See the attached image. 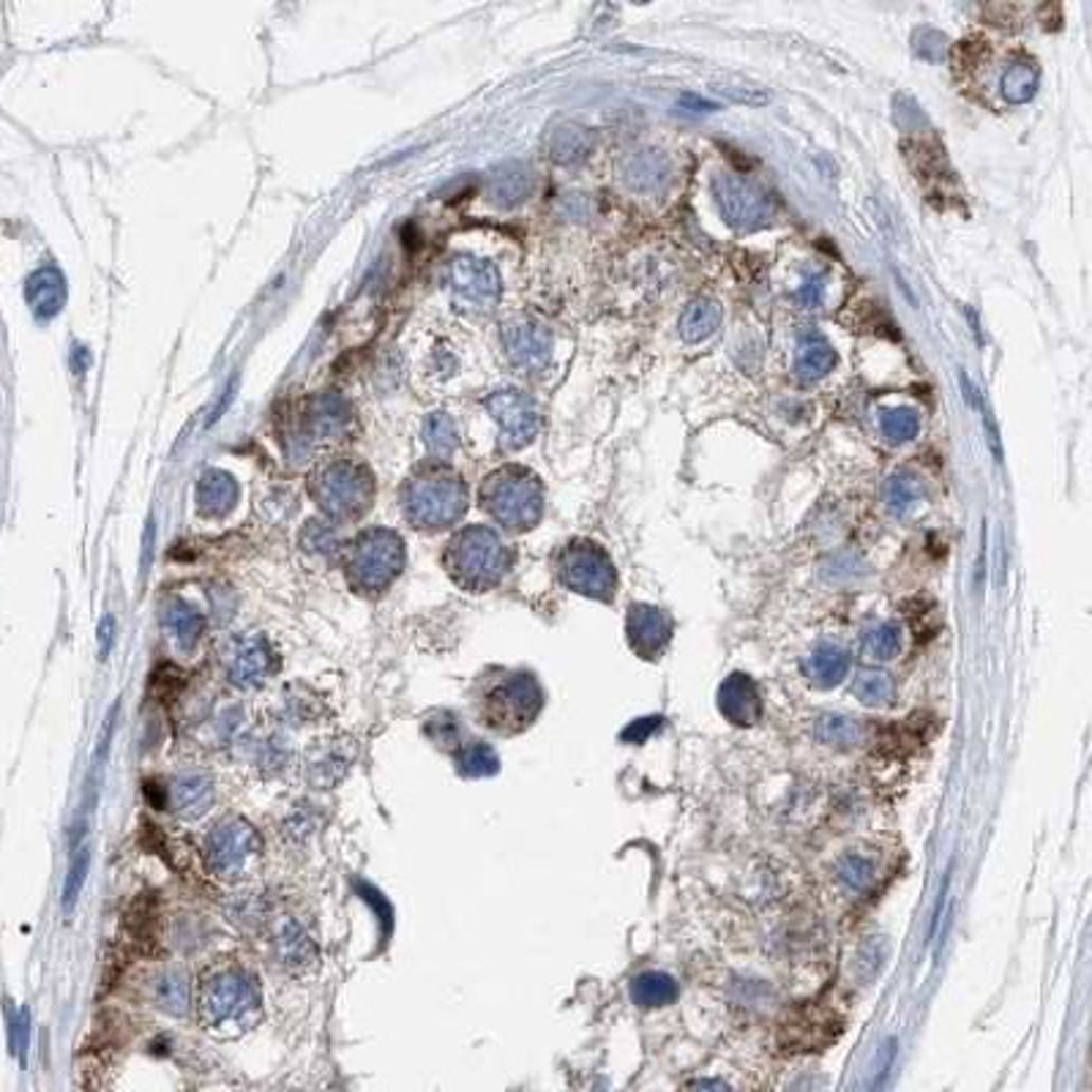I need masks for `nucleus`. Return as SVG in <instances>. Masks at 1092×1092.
Instances as JSON below:
<instances>
[{
  "label": "nucleus",
  "mask_w": 1092,
  "mask_h": 1092,
  "mask_svg": "<svg viewBox=\"0 0 1092 1092\" xmlns=\"http://www.w3.org/2000/svg\"><path fill=\"white\" fill-rule=\"evenodd\" d=\"M273 945H276L279 962L285 964L287 970H304L306 964L315 962V945L301 931V926L292 924V920L279 924L276 934H273Z\"/></svg>",
  "instance_id": "21"
},
{
  "label": "nucleus",
  "mask_w": 1092,
  "mask_h": 1092,
  "mask_svg": "<svg viewBox=\"0 0 1092 1092\" xmlns=\"http://www.w3.org/2000/svg\"><path fill=\"white\" fill-rule=\"evenodd\" d=\"M901 647V631L896 623L879 621L863 631V654L874 661H891Z\"/></svg>",
  "instance_id": "31"
},
{
  "label": "nucleus",
  "mask_w": 1092,
  "mask_h": 1092,
  "mask_svg": "<svg viewBox=\"0 0 1092 1092\" xmlns=\"http://www.w3.org/2000/svg\"><path fill=\"white\" fill-rule=\"evenodd\" d=\"M550 150L560 164L583 162L590 150V137L579 126H562L552 135Z\"/></svg>",
  "instance_id": "36"
},
{
  "label": "nucleus",
  "mask_w": 1092,
  "mask_h": 1092,
  "mask_svg": "<svg viewBox=\"0 0 1092 1092\" xmlns=\"http://www.w3.org/2000/svg\"><path fill=\"white\" fill-rule=\"evenodd\" d=\"M631 1000L645 1010L664 1008L678 1000V983L666 972H642L631 983Z\"/></svg>",
  "instance_id": "23"
},
{
  "label": "nucleus",
  "mask_w": 1092,
  "mask_h": 1092,
  "mask_svg": "<svg viewBox=\"0 0 1092 1092\" xmlns=\"http://www.w3.org/2000/svg\"><path fill=\"white\" fill-rule=\"evenodd\" d=\"M505 350H508V358L517 366L522 369H538L547 363L550 358V337L547 330H541L538 325H511L505 330Z\"/></svg>",
  "instance_id": "17"
},
{
  "label": "nucleus",
  "mask_w": 1092,
  "mask_h": 1092,
  "mask_svg": "<svg viewBox=\"0 0 1092 1092\" xmlns=\"http://www.w3.org/2000/svg\"><path fill=\"white\" fill-rule=\"evenodd\" d=\"M713 197H716L724 219L735 230H744V233L763 230L770 221V216H773L768 195L751 181L740 178V175H716L713 178Z\"/></svg>",
  "instance_id": "10"
},
{
  "label": "nucleus",
  "mask_w": 1092,
  "mask_h": 1092,
  "mask_svg": "<svg viewBox=\"0 0 1092 1092\" xmlns=\"http://www.w3.org/2000/svg\"><path fill=\"white\" fill-rule=\"evenodd\" d=\"M716 93L737 104H749V107H763V104L770 102L768 93L759 91V88H749V85H718Z\"/></svg>",
  "instance_id": "42"
},
{
  "label": "nucleus",
  "mask_w": 1092,
  "mask_h": 1092,
  "mask_svg": "<svg viewBox=\"0 0 1092 1092\" xmlns=\"http://www.w3.org/2000/svg\"><path fill=\"white\" fill-rule=\"evenodd\" d=\"M628 645L640 659L654 661L673 640V617L654 604H633L626 617Z\"/></svg>",
  "instance_id": "13"
},
{
  "label": "nucleus",
  "mask_w": 1092,
  "mask_h": 1092,
  "mask_svg": "<svg viewBox=\"0 0 1092 1092\" xmlns=\"http://www.w3.org/2000/svg\"><path fill=\"white\" fill-rule=\"evenodd\" d=\"M489 413L500 424V443L505 448H522L541 429V415H538L536 405L519 391H500V394L491 396Z\"/></svg>",
  "instance_id": "11"
},
{
  "label": "nucleus",
  "mask_w": 1092,
  "mask_h": 1092,
  "mask_svg": "<svg viewBox=\"0 0 1092 1092\" xmlns=\"http://www.w3.org/2000/svg\"><path fill=\"white\" fill-rule=\"evenodd\" d=\"M929 39L931 41H924L920 36H915V52H918L920 58H926V60H939L943 58V44H945L943 33L931 31Z\"/></svg>",
  "instance_id": "45"
},
{
  "label": "nucleus",
  "mask_w": 1092,
  "mask_h": 1092,
  "mask_svg": "<svg viewBox=\"0 0 1092 1092\" xmlns=\"http://www.w3.org/2000/svg\"><path fill=\"white\" fill-rule=\"evenodd\" d=\"M427 434H429V446H432V451L440 453V457L451 453L453 446H457L453 424L448 418H443V415H432V418H429Z\"/></svg>",
  "instance_id": "41"
},
{
  "label": "nucleus",
  "mask_w": 1092,
  "mask_h": 1092,
  "mask_svg": "<svg viewBox=\"0 0 1092 1092\" xmlns=\"http://www.w3.org/2000/svg\"><path fill=\"white\" fill-rule=\"evenodd\" d=\"M834 363H836L834 347H830V342L822 337L820 330L808 328L806 334H801V339H798V347H795V372L801 380H806V382L820 380V377H825L827 372L834 369Z\"/></svg>",
  "instance_id": "18"
},
{
  "label": "nucleus",
  "mask_w": 1092,
  "mask_h": 1092,
  "mask_svg": "<svg viewBox=\"0 0 1092 1092\" xmlns=\"http://www.w3.org/2000/svg\"><path fill=\"white\" fill-rule=\"evenodd\" d=\"M88 866H91V853H88V847H77L72 863H69V872H66V882H64L66 915H69L74 907H77V898H79V893H83L85 877H88Z\"/></svg>",
  "instance_id": "38"
},
{
  "label": "nucleus",
  "mask_w": 1092,
  "mask_h": 1092,
  "mask_svg": "<svg viewBox=\"0 0 1092 1092\" xmlns=\"http://www.w3.org/2000/svg\"><path fill=\"white\" fill-rule=\"evenodd\" d=\"M164 626H167L169 637H173L183 650H189V647H195L197 640H200L202 617L192 607H186L183 602L173 598V602L164 607Z\"/></svg>",
  "instance_id": "24"
},
{
  "label": "nucleus",
  "mask_w": 1092,
  "mask_h": 1092,
  "mask_svg": "<svg viewBox=\"0 0 1092 1092\" xmlns=\"http://www.w3.org/2000/svg\"><path fill=\"white\" fill-rule=\"evenodd\" d=\"M557 576L569 590L588 595L595 602H609L614 595V566L607 552L593 541H571L557 555Z\"/></svg>",
  "instance_id": "7"
},
{
  "label": "nucleus",
  "mask_w": 1092,
  "mask_h": 1092,
  "mask_svg": "<svg viewBox=\"0 0 1092 1092\" xmlns=\"http://www.w3.org/2000/svg\"><path fill=\"white\" fill-rule=\"evenodd\" d=\"M405 562V550L396 533L369 531L358 536L347 557V576L363 593L386 590L396 579Z\"/></svg>",
  "instance_id": "6"
},
{
  "label": "nucleus",
  "mask_w": 1092,
  "mask_h": 1092,
  "mask_svg": "<svg viewBox=\"0 0 1092 1092\" xmlns=\"http://www.w3.org/2000/svg\"><path fill=\"white\" fill-rule=\"evenodd\" d=\"M169 801H173L178 814L195 820V817L205 814L214 803V784L202 773H183L169 787Z\"/></svg>",
  "instance_id": "19"
},
{
  "label": "nucleus",
  "mask_w": 1092,
  "mask_h": 1092,
  "mask_svg": "<svg viewBox=\"0 0 1092 1092\" xmlns=\"http://www.w3.org/2000/svg\"><path fill=\"white\" fill-rule=\"evenodd\" d=\"M531 175L524 167H503L495 173L491 178V197L500 202V205H514V202L524 200L531 195Z\"/></svg>",
  "instance_id": "34"
},
{
  "label": "nucleus",
  "mask_w": 1092,
  "mask_h": 1092,
  "mask_svg": "<svg viewBox=\"0 0 1092 1092\" xmlns=\"http://www.w3.org/2000/svg\"><path fill=\"white\" fill-rule=\"evenodd\" d=\"M498 768V754H495L491 746L484 744V740H467V744H462L460 749H457V770H460L462 776L486 778L495 776Z\"/></svg>",
  "instance_id": "27"
},
{
  "label": "nucleus",
  "mask_w": 1092,
  "mask_h": 1092,
  "mask_svg": "<svg viewBox=\"0 0 1092 1092\" xmlns=\"http://www.w3.org/2000/svg\"><path fill=\"white\" fill-rule=\"evenodd\" d=\"M718 711L735 727H756L763 721V692L751 675L732 673L718 685Z\"/></svg>",
  "instance_id": "14"
},
{
  "label": "nucleus",
  "mask_w": 1092,
  "mask_h": 1092,
  "mask_svg": "<svg viewBox=\"0 0 1092 1092\" xmlns=\"http://www.w3.org/2000/svg\"><path fill=\"white\" fill-rule=\"evenodd\" d=\"M344 770H347V756L339 754L334 746L317 749V754H311L309 759V773L317 784H334L344 776Z\"/></svg>",
  "instance_id": "37"
},
{
  "label": "nucleus",
  "mask_w": 1092,
  "mask_h": 1092,
  "mask_svg": "<svg viewBox=\"0 0 1092 1092\" xmlns=\"http://www.w3.org/2000/svg\"><path fill=\"white\" fill-rule=\"evenodd\" d=\"M853 694L869 708H885L896 697V683L882 669H860L853 678Z\"/></svg>",
  "instance_id": "26"
},
{
  "label": "nucleus",
  "mask_w": 1092,
  "mask_h": 1092,
  "mask_svg": "<svg viewBox=\"0 0 1092 1092\" xmlns=\"http://www.w3.org/2000/svg\"><path fill=\"white\" fill-rule=\"evenodd\" d=\"M481 505L508 531H531L543 514V486L524 467H503L481 486Z\"/></svg>",
  "instance_id": "4"
},
{
  "label": "nucleus",
  "mask_w": 1092,
  "mask_h": 1092,
  "mask_svg": "<svg viewBox=\"0 0 1092 1092\" xmlns=\"http://www.w3.org/2000/svg\"><path fill=\"white\" fill-rule=\"evenodd\" d=\"M825 296V276H811L803 282V287L798 290V301L803 306H817Z\"/></svg>",
  "instance_id": "44"
},
{
  "label": "nucleus",
  "mask_w": 1092,
  "mask_h": 1092,
  "mask_svg": "<svg viewBox=\"0 0 1092 1092\" xmlns=\"http://www.w3.org/2000/svg\"><path fill=\"white\" fill-rule=\"evenodd\" d=\"M814 735L820 744L834 746V749H847V746L858 744L860 740V724L855 721V718L830 713V716L817 718Z\"/></svg>",
  "instance_id": "32"
},
{
  "label": "nucleus",
  "mask_w": 1092,
  "mask_h": 1092,
  "mask_svg": "<svg viewBox=\"0 0 1092 1092\" xmlns=\"http://www.w3.org/2000/svg\"><path fill=\"white\" fill-rule=\"evenodd\" d=\"M401 505L410 522L434 531V527H448L465 514L467 491L462 479L451 472H420L405 486Z\"/></svg>",
  "instance_id": "5"
},
{
  "label": "nucleus",
  "mask_w": 1092,
  "mask_h": 1092,
  "mask_svg": "<svg viewBox=\"0 0 1092 1092\" xmlns=\"http://www.w3.org/2000/svg\"><path fill=\"white\" fill-rule=\"evenodd\" d=\"M721 325V309H718L716 301H708V298H699V301H692L685 306V311L680 315V337L685 342H704L716 334V328Z\"/></svg>",
  "instance_id": "22"
},
{
  "label": "nucleus",
  "mask_w": 1092,
  "mask_h": 1092,
  "mask_svg": "<svg viewBox=\"0 0 1092 1092\" xmlns=\"http://www.w3.org/2000/svg\"><path fill=\"white\" fill-rule=\"evenodd\" d=\"M839 879L849 888V891H866L874 882L872 860L860 858V855H847V858L841 860Z\"/></svg>",
  "instance_id": "39"
},
{
  "label": "nucleus",
  "mask_w": 1092,
  "mask_h": 1092,
  "mask_svg": "<svg viewBox=\"0 0 1092 1092\" xmlns=\"http://www.w3.org/2000/svg\"><path fill=\"white\" fill-rule=\"evenodd\" d=\"M197 1016L216 1038L249 1033L263 1016V995L252 972L238 964L214 967L197 991Z\"/></svg>",
  "instance_id": "1"
},
{
  "label": "nucleus",
  "mask_w": 1092,
  "mask_h": 1092,
  "mask_svg": "<svg viewBox=\"0 0 1092 1092\" xmlns=\"http://www.w3.org/2000/svg\"><path fill=\"white\" fill-rule=\"evenodd\" d=\"M154 1000L167 1014H186L189 1010V978L183 970H162L154 978Z\"/></svg>",
  "instance_id": "25"
},
{
  "label": "nucleus",
  "mask_w": 1092,
  "mask_h": 1092,
  "mask_svg": "<svg viewBox=\"0 0 1092 1092\" xmlns=\"http://www.w3.org/2000/svg\"><path fill=\"white\" fill-rule=\"evenodd\" d=\"M849 673V654L834 642H820L803 659V675L814 688H836Z\"/></svg>",
  "instance_id": "16"
},
{
  "label": "nucleus",
  "mask_w": 1092,
  "mask_h": 1092,
  "mask_svg": "<svg viewBox=\"0 0 1092 1092\" xmlns=\"http://www.w3.org/2000/svg\"><path fill=\"white\" fill-rule=\"evenodd\" d=\"M451 285L465 301L476 306L495 304L500 296V276L495 266L476 257H457L451 263Z\"/></svg>",
  "instance_id": "15"
},
{
  "label": "nucleus",
  "mask_w": 1092,
  "mask_h": 1092,
  "mask_svg": "<svg viewBox=\"0 0 1092 1092\" xmlns=\"http://www.w3.org/2000/svg\"><path fill=\"white\" fill-rule=\"evenodd\" d=\"M225 669L227 678L240 688H257L271 678V673L276 669V659H273V650L266 640L249 633V637H238V640L230 642L225 654Z\"/></svg>",
  "instance_id": "12"
},
{
  "label": "nucleus",
  "mask_w": 1092,
  "mask_h": 1092,
  "mask_svg": "<svg viewBox=\"0 0 1092 1092\" xmlns=\"http://www.w3.org/2000/svg\"><path fill=\"white\" fill-rule=\"evenodd\" d=\"M543 692L531 673L489 666L476 680L472 711L495 735H519L538 718Z\"/></svg>",
  "instance_id": "2"
},
{
  "label": "nucleus",
  "mask_w": 1092,
  "mask_h": 1092,
  "mask_svg": "<svg viewBox=\"0 0 1092 1092\" xmlns=\"http://www.w3.org/2000/svg\"><path fill=\"white\" fill-rule=\"evenodd\" d=\"M1002 96L1010 104H1024L1035 96V88H1038V69L1030 60H1016L1005 69L1000 79Z\"/></svg>",
  "instance_id": "29"
},
{
  "label": "nucleus",
  "mask_w": 1092,
  "mask_h": 1092,
  "mask_svg": "<svg viewBox=\"0 0 1092 1092\" xmlns=\"http://www.w3.org/2000/svg\"><path fill=\"white\" fill-rule=\"evenodd\" d=\"M263 855V841L257 830L246 820L227 817L216 822L208 834L205 860L208 869L221 879H240L252 872L257 858Z\"/></svg>",
  "instance_id": "8"
},
{
  "label": "nucleus",
  "mask_w": 1092,
  "mask_h": 1092,
  "mask_svg": "<svg viewBox=\"0 0 1092 1092\" xmlns=\"http://www.w3.org/2000/svg\"><path fill=\"white\" fill-rule=\"evenodd\" d=\"M683 104H685V107H694V112H713V110H718V104L704 102V99H697V96H683Z\"/></svg>",
  "instance_id": "46"
},
{
  "label": "nucleus",
  "mask_w": 1092,
  "mask_h": 1092,
  "mask_svg": "<svg viewBox=\"0 0 1092 1092\" xmlns=\"http://www.w3.org/2000/svg\"><path fill=\"white\" fill-rule=\"evenodd\" d=\"M235 495H238V489H235L233 479L219 470L205 472V476H202L200 491H197L200 508L205 511V514H225L227 508H233Z\"/></svg>",
  "instance_id": "28"
},
{
  "label": "nucleus",
  "mask_w": 1092,
  "mask_h": 1092,
  "mask_svg": "<svg viewBox=\"0 0 1092 1092\" xmlns=\"http://www.w3.org/2000/svg\"><path fill=\"white\" fill-rule=\"evenodd\" d=\"M427 732L429 737H432L434 744H440L443 749H460L462 746V732H460V724L453 721L451 713H440L437 718H432L427 724Z\"/></svg>",
  "instance_id": "40"
},
{
  "label": "nucleus",
  "mask_w": 1092,
  "mask_h": 1092,
  "mask_svg": "<svg viewBox=\"0 0 1092 1092\" xmlns=\"http://www.w3.org/2000/svg\"><path fill=\"white\" fill-rule=\"evenodd\" d=\"M372 479L369 472L350 462L328 465L315 476V495L330 517L347 519L358 517L372 500Z\"/></svg>",
  "instance_id": "9"
},
{
  "label": "nucleus",
  "mask_w": 1092,
  "mask_h": 1092,
  "mask_svg": "<svg viewBox=\"0 0 1092 1092\" xmlns=\"http://www.w3.org/2000/svg\"><path fill=\"white\" fill-rule=\"evenodd\" d=\"M661 721H664V718H661V716L637 718L633 724H628L626 730H623L621 737H623V740H626V744H645L647 737L654 735V732L661 730Z\"/></svg>",
  "instance_id": "43"
},
{
  "label": "nucleus",
  "mask_w": 1092,
  "mask_h": 1092,
  "mask_svg": "<svg viewBox=\"0 0 1092 1092\" xmlns=\"http://www.w3.org/2000/svg\"><path fill=\"white\" fill-rule=\"evenodd\" d=\"M920 495H924V486H920V481L912 472H893L891 479L885 481V489H882L885 508L891 511L893 517H905L907 511L918 503Z\"/></svg>",
  "instance_id": "30"
},
{
  "label": "nucleus",
  "mask_w": 1092,
  "mask_h": 1092,
  "mask_svg": "<svg viewBox=\"0 0 1092 1092\" xmlns=\"http://www.w3.org/2000/svg\"><path fill=\"white\" fill-rule=\"evenodd\" d=\"M669 173H673L669 159L659 150H642L631 156L626 164V181L637 192H659L669 181Z\"/></svg>",
  "instance_id": "20"
},
{
  "label": "nucleus",
  "mask_w": 1092,
  "mask_h": 1092,
  "mask_svg": "<svg viewBox=\"0 0 1092 1092\" xmlns=\"http://www.w3.org/2000/svg\"><path fill=\"white\" fill-rule=\"evenodd\" d=\"M511 555L498 538V533L481 524L465 527L453 536L446 552V569L467 590H489L503 579L508 571Z\"/></svg>",
  "instance_id": "3"
},
{
  "label": "nucleus",
  "mask_w": 1092,
  "mask_h": 1092,
  "mask_svg": "<svg viewBox=\"0 0 1092 1092\" xmlns=\"http://www.w3.org/2000/svg\"><path fill=\"white\" fill-rule=\"evenodd\" d=\"M28 296H31L33 309L39 315L50 317L60 309V301H64V282L55 271H39L31 279V287H28Z\"/></svg>",
  "instance_id": "33"
},
{
  "label": "nucleus",
  "mask_w": 1092,
  "mask_h": 1092,
  "mask_svg": "<svg viewBox=\"0 0 1092 1092\" xmlns=\"http://www.w3.org/2000/svg\"><path fill=\"white\" fill-rule=\"evenodd\" d=\"M879 429L891 443H910L920 429V415L915 408L879 410Z\"/></svg>",
  "instance_id": "35"
}]
</instances>
